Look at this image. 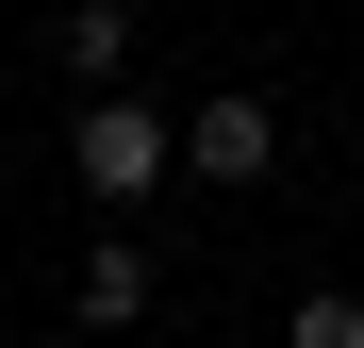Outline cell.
Listing matches in <instances>:
<instances>
[{"label": "cell", "mask_w": 364, "mask_h": 348, "mask_svg": "<svg viewBox=\"0 0 364 348\" xmlns=\"http://www.w3.org/2000/svg\"><path fill=\"white\" fill-rule=\"evenodd\" d=\"M50 67H67L83 100H116L133 83V0H67V17H50Z\"/></svg>", "instance_id": "3"}, {"label": "cell", "mask_w": 364, "mask_h": 348, "mask_svg": "<svg viewBox=\"0 0 364 348\" xmlns=\"http://www.w3.org/2000/svg\"><path fill=\"white\" fill-rule=\"evenodd\" d=\"M67 166H83V199H116V216H133V199H166V183H182V133H166L133 83H116V100H83Z\"/></svg>", "instance_id": "1"}, {"label": "cell", "mask_w": 364, "mask_h": 348, "mask_svg": "<svg viewBox=\"0 0 364 348\" xmlns=\"http://www.w3.org/2000/svg\"><path fill=\"white\" fill-rule=\"evenodd\" d=\"M282 348H364V299H298V315H282Z\"/></svg>", "instance_id": "5"}, {"label": "cell", "mask_w": 364, "mask_h": 348, "mask_svg": "<svg viewBox=\"0 0 364 348\" xmlns=\"http://www.w3.org/2000/svg\"><path fill=\"white\" fill-rule=\"evenodd\" d=\"M182 166H199V183H265V166H282V116L265 100H199V116H182Z\"/></svg>", "instance_id": "2"}, {"label": "cell", "mask_w": 364, "mask_h": 348, "mask_svg": "<svg viewBox=\"0 0 364 348\" xmlns=\"http://www.w3.org/2000/svg\"><path fill=\"white\" fill-rule=\"evenodd\" d=\"M67 315H83V332H149V249H83Z\"/></svg>", "instance_id": "4"}]
</instances>
